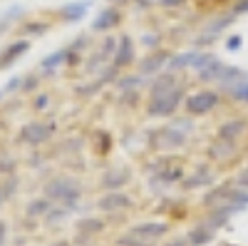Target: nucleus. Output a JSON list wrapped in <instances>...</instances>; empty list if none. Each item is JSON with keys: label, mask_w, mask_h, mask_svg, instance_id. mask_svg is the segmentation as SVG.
<instances>
[{"label": "nucleus", "mask_w": 248, "mask_h": 246, "mask_svg": "<svg viewBox=\"0 0 248 246\" xmlns=\"http://www.w3.org/2000/svg\"><path fill=\"white\" fill-rule=\"evenodd\" d=\"M184 87H174L169 92H161V95H154L149 97L147 102V115L154 117V119H161V117H171L179 107H181V102H184Z\"/></svg>", "instance_id": "obj_1"}, {"label": "nucleus", "mask_w": 248, "mask_h": 246, "mask_svg": "<svg viewBox=\"0 0 248 246\" xmlns=\"http://www.w3.org/2000/svg\"><path fill=\"white\" fill-rule=\"evenodd\" d=\"M218 102H221L218 92H214V90H199V92H194V95H189L184 99V110L189 112L191 117H203V115H209L211 110H216Z\"/></svg>", "instance_id": "obj_2"}, {"label": "nucleus", "mask_w": 248, "mask_h": 246, "mask_svg": "<svg viewBox=\"0 0 248 246\" xmlns=\"http://www.w3.org/2000/svg\"><path fill=\"white\" fill-rule=\"evenodd\" d=\"M45 194H47L50 199L62 201V204H75V201L79 199V194H82V187H79L75 179H70V177H60V179H52V181L47 184Z\"/></svg>", "instance_id": "obj_3"}, {"label": "nucleus", "mask_w": 248, "mask_h": 246, "mask_svg": "<svg viewBox=\"0 0 248 246\" xmlns=\"http://www.w3.org/2000/svg\"><path fill=\"white\" fill-rule=\"evenodd\" d=\"M134 40L129 37V35H122L119 37V43H117V52H114V57H112V65L114 67H127V65H132L134 63Z\"/></svg>", "instance_id": "obj_4"}, {"label": "nucleus", "mask_w": 248, "mask_h": 246, "mask_svg": "<svg viewBox=\"0 0 248 246\" xmlns=\"http://www.w3.org/2000/svg\"><path fill=\"white\" fill-rule=\"evenodd\" d=\"M50 134H52V127L43 125V122H30V125L20 130V139L28 142V145H40V142L50 139Z\"/></svg>", "instance_id": "obj_5"}, {"label": "nucleus", "mask_w": 248, "mask_h": 246, "mask_svg": "<svg viewBox=\"0 0 248 246\" xmlns=\"http://www.w3.org/2000/svg\"><path fill=\"white\" fill-rule=\"evenodd\" d=\"M169 60H171V52L167 50H154L152 55H147L139 63V72L141 75H156L164 65H169Z\"/></svg>", "instance_id": "obj_6"}, {"label": "nucleus", "mask_w": 248, "mask_h": 246, "mask_svg": "<svg viewBox=\"0 0 248 246\" xmlns=\"http://www.w3.org/2000/svg\"><path fill=\"white\" fill-rule=\"evenodd\" d=\"M127 181H132V172L127 167H117V169H109L102 174V187L105 189H119Z\"/></svg>", "instance_id": "obj_7"}, {"label": "nucleus", "mask_w": 248, "mask_h": 246, "mask_svg": "<svg viewBox=\"0 0 248 246\" xmlns=\"http://www.w3.org/2000/svg\"><path fill=\"white\" fill-rule=\"evenodd\" d=\"M159 137H161L159 145H161L164 149H179V147H184V142H186V132H181V130L174 127V125L159 130Z\"/></svg>", "instance_id": "obj_8"}, {"label": "nucleus", "mask_w": 248, "mask_h": 246, "mask_svg": "<svg viewBox=\"0 0 248 246\" xmlns=\"http://www.w3.org/2000/svg\"><path fill=\"white\" fill-rule=\"evenodd\" d=\"M243 132H246V119L243 117H231V119H226L223 125L218 127V139L236 142Z\"/></svg>", "instance_id": "obj_9"}, {"label": "nucleus", "mask_w": 248, "mask_h": 246, "mask_svg": "<svg viewBox=\"0 0 248 246\" xmlns=\"http://www.w3.org/2000/svg\"><path fill=\"white\" fill-rule=\"evenodd\" d=\"M167 224H161V221H147V224H137V227L132 229V234L141 236V239H147V241H156L159 236L167 234Z\"/></svg>", "instance_id": "obj_10"}, {"label": "nucleus", "mask_w": 248, "mask_h": 246, "mask_svg": "<svg viewBox=\"0 0 248 246\" xmlns=\"http://www.w3.org/2000/svg\"><path fill=\"white\" fill-rule=\"evenodd\" d=\"M174 87H179L176 75H174V72H161V75H156V77L149 82V97L161 95V92H169V90H174Z\"/></svg>", "instance_id": "obj_11"}, {"label": "nucleus", "mask_w": 248, "mask_h": 246, "mask_svg": "<svg viewBox=\"0 0 248 246\" xmlns=\"http://www.w3.org/2000/svg\"><path fill=\"white\" fill-rule=\"evenodd\" d=\"M129 204H132V197L122 194V192H112V194H107V197H102V199L97 201V207H99L102 212H117V209L129 207Z\"/></svg>", "instance_id": "obj_12"}, {"label": "nucleus", "mask_w": 248, "mask_h": 246, "mask_svg": "<svg viewBox=\"0 0 248 246\" xmlns=\"http://www.w3.org/2000/svg\"><path fill=\"white\" fill-rule=\"evenodd\" d=\"M119 20H122V13H119V8H105L99 15H97V20L92 23V28L94 30H112V28H117L119 25Z\"/></svg>", "instance_id": "obj_13"}, {"label": "nucleus", "mask_w": 248, "mask_h": 246, "mask_svg": "<svg viewBox=\"0 0 248 246\" xmlns=\"http://www.w3.org/2000/svg\"><path fill=\"white\" fill-rule=\"evenodd\" d=\"M189 244H194V246H201V244H209L211 239H214V229L209 227V224H199V227H194L191 231H189Z\"/></svg>", "instance_id": "obj_14"}, {"label": "nucleus", "mask_w": 248, "mask_h": 246, "mask_svg": "<svg viewBox=\"0 0 248 246\" xmlns=\"http://www.w3.org/2000/svg\"><path fill=\"white\" fill-rule=\"evenodd\" d=\"M236 152V142H229V139H216L211 149H209V157L211 159H226Z\"/></svg>", "instance_id": "obj_15"}, {"label": "nucleus", "mask_w": 248, "mask_h": 246, "mask_svg": "<svg viewBox=\"0 0 248 246\" xmlns=\"http://www.w3.org/2000/svg\"><path fill=\"white\" fill-rule=\"evenodd\" d=\"M154 179H156V181H161V184H171V181L184 179V172H181L179 164H167V162H164V169H159Z\"/></svg>", "instance_id": "obj_16"}, {"label": "nucleus", "mask_w": 248, "mask_h": 246, "mask_svg": "<svg viewBox=\"0 0 248 246\" xmlns=\"http://www.w3.org/2000/svg\"><path fill=\"white\" fill-rule=\"evenodd\" d=\"M221 67H223V63H221L218 57H214L209 65H203V67L199 70V80H201V82H218Z\"/></svg>", "instance_id": "obj_17"}, {"label": "nucleus", "mask_w": 248, "mask_h": 246, "mask_svg": "<svg viewBox=\"0 0 248 246\" xmlns=\"http://www.w3.org/2000/svg\"><path fill=\"white\" fill-rule=\"evenodd\" d=\"M30 48V43L28 40H20V43H15V45H10L5 52H3V60H0V67H5V65H10V63H15V57L17 55H23L25 50Z\"/></svg>", "instance_id": "obj_18"}, {"label": "nucleus", "mask_w": 248, "mask_h": 246, "mask_svg": "<svg viewBox=\"0 0 248 246\" xmlns=\"http://www.w3.org/2000/svg\"><path fill=\"white\" fill-rule=\"evenodd\" d=\"M87 8H90V3H70V5L62 8V17H65L67 23H77V20L87 13Z\"/></svg>", "instance_id": "obj_19"}, {"label": "nucleus", "mask_w": 248, "mask_h": 246, "mask_svg": "<svg viewBox=\"0 0 248 246\" xmlns=\"http://www.w3.org/2000/svg\"><path fill=\"white\" fill-rule=\"evenodd\" d=\"M141 82H144V75L141 72L139 75H124V77H117V87L122 92H127V90H137Z\"/></svg>", "instance_id": "obj_20"}, {"label": "nucleus", "mask_w": 248, "mask_h": 246, "mask_svg": "<svg viewBox=\"0 0 248 246\" xmlns=\"http://www.w3.org/2000/svg\"><path fill=\"white\" fill-rule=\"evenodd\" d=\"M236 23V15H229V17H221L218 23H209L206 25V33H211V35H218V33H223L226 28H231Z\"/></svg>", "instance_id": "obj_21"}, {"label": "nucleus", "mask_w": 248, "mask_h": 246, "mask_svg": "<svg viewBox=\"0 0 248 246\" xmlns=\"http://www.w3.org/2000/svg\"><path fill=\"white\" fill-rule=\"evenodd\" d=\"M206 184H211V177H209V174H194V177H189V179H184V187H186V189L206 187Z\"/></svg>", "instance_id": "obj_22"}, {"label": "nucleus", "mask_w": 248, "mask_h": 246, "mask_svg": "<svg viewBox=\"0 0 248 246\" xmlns=\"http://www.w3.org/2000/svg\"><path fill=\"white\" fill-rule=\"evenodd\" d=\"M102 224L99 219H85V221H79V231H85V239H87V234H97V231H102Z\"/></svg>", "instance_id": "obj_23"}, {"label": "nucleus", "mask_w": 248, "mask_h": 246, "mask_svg": "<svg viewBox=\"0 0 248 246\" xmlns=\"http://www.w3.org/2000/svg\"><path fill=\"white\" fill-rule=\"evenodd\" d=\"M47 212H50V201H47V199H37V201H32L30 207H28V214H30V216L47 214Z\"/></svg>", "instance_id": "obj_24"}, {"label": "nucleus", "mask_w": 248, "mask_h": 246, "mask_svg": "<svg viewBox=\"0 0 248 246\" xmlns=\"http://www.w3.org/2000/svg\"><path fill=\"white\" fill-rule=\"evenodd\" d=\"M231 97H233L236 102H246V105H248V80H243L241 85H236V87L231 90Z\"/></svg>", "instance_id": "obj_25"}, {"label": "nucleus", "mask_w": 248, "mask_h": 246, "mask_svg": "<svg viewBox=\"0 0 248 246\" xmlns=\"http://www.w3.org/2000/svg\"><path fill=\"white\" fill-rule=\"evenodd\" d=\"M65 57H67V50H62V52H55V55H50L45 63H43V70H55L60 63H65Z\"/></svg>", "instance_id": "obj_26"}, {"label": "nucleus", "mask_w": 248, "mask_h": 246, "mask_svg": "<svg viewBox=\"0 0 248 246\" xmlns=\"http://www.w3.org/2000/svg\"><path fill=\"white\" fill-rule=\"evenodd\" d=\"M161 43V35L159 33H147V35H141V45L147 48V50H156Z\"/></svg>", "instance_id": "obj_27"}, {"label": "nucleus", "mask_w": 248, "mask_h": 246, "mask_svg": "<svg viewBox=\"0 0 248 246\" xmlns=\"http://www.w3.org/2000/svg\"><path fill=\"white\" fill-rule=\"evenodd\" d=\"M117 43H119V40H114V37H105V43H102L99 52L105 55L107 60H109V57H114V52H117Z\"/></svg>", "instance_id": "obj_28"}, {"label": "nucleus", "mask_w": 248, "mask_h": 246, "mask_svg": "<svg viewBox=\"0 0 248 246\" xmlns=\"http://www.w3.org/2000/svg\"><path fill=\"white\" fill-rule=\"evenodd\" d=\"M241 45H243V37L241 35H231L229 40H226V50H231V52H236Z\"/></svg>", "instance_id": "obj_29"}, {"label": "nucleus", "mask_w": 248, "mask_h": 246, "mask_svg": "<svg viewBox=\"0 0 248 246\" xmlns=\"http://www.w3.org/2000/svg\"><path fill=\"white\" fill-rule=\"evenodd\" d=\"M246 13H248V0H236L233 15H246Z\"/></svg>", "instance_id": "obj_30"}, {"label": "nucleus", "mask_w": 248, "mask_h": 246, "mask_svg": "<svg viewBox=\"0 0 248 246\" xmlns=\"http://www.w3.org/2000/svg\"><path fill=\"white\" fill-rule=\"evenodd\" d=\"M156 3H159L161 8H179V5L186 3V0H156Z\"/></svg>", "instance_id": "obj_31"}, {"label": "nucleus", "mask_w": 248, "mask_h": 246, "mask_svg": "<svg viewBox=\"0 0 248 246\" xmlns=\"http://www.w3.org/2000/svg\"><path fill=\"white\" fill-rule=\"evenodd\" d=\"M186 244H189V241H186L184 236H176L174 241H167V244H164V246H186Z\"/></svg>", "instance_id": "obj_32"}, {"label": "nucleus", "mask_w": 248, "mask_h": 246, "mask_svg": "<svg viewBox=\"0 0 248 246\" xmlns=\"http://www.w3.org/2000/svg\"><path fill=\"white\" fill-rule=\"evenodd\" d=\"M35 107H37V110H43V107H47V95H43V97H37V102H35Z\"/></svg>", "instance_id": "obj_33"}, {"label": "nucleus", "mask_w": 248, "mask_h": 246, "mask_svg": "<svg viewBox=\"0 0 248 246\" xmlns=\"http://www.w3.org/2000/svg\"><path fill=\"white\" fill-rule=\"evenodd\" d=\"M236 184H241V187H246V189H248V172H243V174H241V179H238Z\"/></svg>", "instance_id": "obj_34"}, {"label": "nucleus", "mask_w": 248, "mask_h": 246, "mask_svg": "<svg viewBox=\"0 0 248 246\" xmlns=\"http://www.w3.org/2000/svg\"><path fill=\"white\" fill-rule=\"evenodd\" d=\"M3 241H5V224L0 221V246H3Z\"/></svg>", "instance_id": "obj_35"}, {"label": "nucleus", "mask_w": 248, "mask_h": 246, "mask_svg": "<svg viewBox=\"0 0 248 246\" xmlns=\"http://www.w3.org/2000/svg\"><path fill=\"white\" fill-rule=\"evenodd\" d=\"M109 3H112V5H127L129 0H109Z\"/></svg>", "instance_id": "obj_36"}, {"label": "nucleus", "mask_w": 248, "mask_h": 246, "mask_svg": "<svg viewBox=\"0 0 248 246\" xmlns=\"http://www.w3.org/2000/svg\"><path fill=\"white\" fill-rule=\"evenodd\" d=\"M52 246H72V244H67V241H57V244H52Z\"/></svg>", "instance_id": "obj_37"}, {"label": "nucleus", "mask_w": 248, "mask_h": 246, "mask_svg": "<svg viewBox=\"0 0 248 246\" xmlns=\"http://www.w3.org/2000/svg\"><path fill=\"white\" fill-rule=\"evenodd\" d=\"M0 201H3V192H0Z\"/></svg>", "instance_id": "obj_38"}, {"label": "nucleus", "mask_w": 248, "mask_h": 246, "mask_svg": "<svg viewBox=\"0 0 248 246\" xmlns=\"http://www.w3.org/2000/svg\"><path fill=\"white\" fill-rule=\"evenodd\" d=\"M226 246H231V244H226Z\"/></svg>", "instance_id": "obj_39"}]
</instances>
